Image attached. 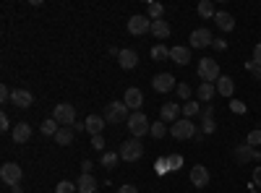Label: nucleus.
<instances>
[{
    "label": "nucleus",
    "instance_id": "1",
    "mask_svg": "<svg viewBox=\"0 0 261 193\" xmlns=\"http://www.w3.org/2000/svg\"><path fill=\"white\" fill-rule=\"evenodd\" d=\"M130 113H128V104L125 102H110L105 107V120L113 123V125H120V123H128Z\"/></svg>",
    "mask_w": 261,
    "mask_h": 193
},
{
    "label": "nucleus",
    "instance_id": "2",
    "mask_svg": "<svg viewBox=\"0 0 261 193\" xmlns=\"http://www.w3.org/2000/svg\"><path fill=\"white\" fill-rule=\"evenodd\" d=\"M118 154H120L123 162H136V159H141V157H144V144H141V139H128V141H123Z\"/></svg>",
    "mask_w": 261,
    "mask_h": 193
},
{
    "label": "nucleus",
    "instance_id": "3",
    "mask_svg": "<svg viewBox=\"0 0 261 193\" xmlns=\"http://www.w3.org/2000/svg\"><path fill=\"white\" fill-rule=\"evenodd\" d=\"M53 118H55L63 128H73V125H76V107L68 104V102H60V104H55Z\"/></svg>",
    "mask_w": 261,
    "mask_h": 193
},
{
    "label": "nucleus",
    "instance_id": "4",
    "mask_svg": "<svg viewBox=\"0 0 261 193\" xmlns=\"http://www.w3.org/2000/svg\"><path fill=\"white\" fill-rule=\"evenodd\" d=\"M222 73H220V63H217L214 58H201L199 60V78L201 81H206V84H217V78H220Z\"/></svg>",
    "mask_w": 261,
    "mask_h": 193
},
{
    "label": "nucleus",
    "instance_id": "5",
    "mask_svg": "<svg viewBox=\"0 0 261 193\" xmlns=\"http://www.w3.org/2000/svg\"><path fill=\"white\" fill-rule=\"evenodd\" d=\"M149 128H151V123H149V118H146L141 110H139V113H130V118H128V131L134 133V139L146 136Z\"/></svg>",
    "mask_w": 261,
    "mask_h": 193
},
{
    "label": "nucleus",
    "instance_id": "6",
    "mask_svg": "<svg viewBox=\"0 0 261 193\" xmlns=\"http://www.w3.org/2000/svg\"><path fill=\"white\" fill-rule=\"evenodd\" d=\"M170 133H172V139L186 141V139H193L196 136V125L188 118H180V120H175V123L170 125Z\"/></svg>",
    "mask_w": 261,
    "mask_h": 193
},
{
    "label": "nucleus",
    "instance_id": "7",
    "mask_svg": "<svg viewBox=\"0 0 261 193\" xmlns=\"http://www.w3.org/2000/svg\"><path fill=\"white\" fill-rule=\"evenodd\" d=\"M21 175L24 173H21V167L16 162H6L3 167H0V180H3L6 185H11V188L21 183Z\"/></svg>",
    "mask_w": 261,
    "mask_h": 193
},
{
    "label": "nucleus",
    "instance_id": "8",
    "mask_svg": "<svg viewBox=\"0 0 261 193\" xmlns=\"http://www.w3.org/2000/svg\"><path fill=\"white\" fill-rule=\"evenodd\" d=\"M128 32L134 37H144V34L151 32V21L146 16H130L128 18Z\"/></svg>",
    "mask_w": 261,
    "mask_h": 193
},
{
    "label": "nucleus",
    "instance_id": "9",
    "mask_svg": "<svg viewBox=\"0 0 261 193\" xmlns=\"http://www.w3.org/2000/svg\"><path fill=\"white\" fill-rule=\"evenodd\" d=\"M188 42H191V47H212V42H214V37H212V32L206 29V26H201V29H193L191 32V37H188Z\"/></svg>",
    "mask_w": 261,
    "mask_h": 193
},
{
    "label": "nucleus",
    "instance_id": "10",
    "mask_svg": "<svg viewBox=\"0 0 261 193\" xmlns=\"http://www.w3.org/2000/svg\"><path fill=\"white\" fill-rule=\"evenodd\" d=\"M151 87H154V92H160V94H167V92L175 89L178 84H175V76L172 73H157L154 78H151Z\"/></svg>",
    "mask_w": 261,
    "mask_h": 193
},
{
    "label": "nucleus",
    "instance_id": "11",
    "mask_svg": "<svg viewBox=\"0 0 261 193\" xmlns=\"http://www.w3.org/2000/svg\"><path fill=\"white\" fill-rule=\"evenodd\" d=\"M235 162H261V152L248 144H241V146H235Z\"/></svg>",
    "mask_w": 261,
    "mask_h": 193
},
{
    "label": "nucleus",
    "instance_id": "12",
    "mask_svg": "<svg viewBox=\"0 0 261 193\" xmlns=\"http://www.w3.org/2000/svg\"><path fill=\"white\" fill-rule=\"evenodd\" d=\"M209 180H212V175H209V170H206L204 164L191 167V185H193V188H206Z\"/></svg>",
    "mask_w": 261,
    "mask_h": 193
},
{
    "label": "nucleus",
    "instance_id": "13",
    "mask_svg": "<svg viewBox=\"0 0 261 193\" xmlns=\"http://www.w3.org/2000/svg\"><path fill=\"white\" fill-rule=\"evenodd\" d=\"M123 102L128 104V110L139 113V110H141V104H144V94H141V89H136V87L125 89V97H123Z\"/></svg>",
    "mask_w": 261,
    "mask_h": 193
},
{
    "label": "nucleus",
    "instance_id": "14",
    "mask_svg": "<svg viewBox=\"0 0 261 193\" xmlns=\"http://www.w3.org/2000/svg\"><path fill=\"white\" fill-rule=\"evenodd\" d=\"M11 136H13V144H27L29 139H32V125L29 123H16L13 125V131H11Z\"/></svg>",
    "mask_w": 261,
    "mask_h": 193
},
{
    "label": "nucleus",
    "instance_id": "15",
    "mask_svg": "<svg viewBox=\"0 0 261 193\" xmlns=\"http://www.w3.org/2000/svg\"><path fill=\"white\" fill-rule=\"evenodd\" d=\"M170 60L175 63V66H188L191 63V47H183V45L170 47Z\"/></svg>",
    "mask_w": 261,
    "mask_h": 193
},
{
    "label": "nucleus",
    "instance_id": "16",
    "mask_svg": "<svg viewBox=\"0 0 261 193\" xmlns=\"http://www.w3.org/2000/svg\"><path fill=\"white\" fill-rule=\"evenodd\" d=\"M160 120H162V123H175V120H180V104H175V102L162 104V110H160Z\"/></svg>",
    "mask_w": 261,
    "mask_h": 193
},
{
    "label": "nucleus",
    "instance_id": "17",
    "mask_svg": "<svg viewBox=\"0 0 261 193\" xmlns=\"http://www.w3.org/2000/svg\"><path fill=\"white\" fill-rule=\"evenodd\" d=\"M11 102H13L16 107H21V110H27V107H32L34 97H32V92H27V89H13V92H11Z\"/></svg>",
    "mask_w": 261,
    "mask_h": 193
},
{
    "label": "nucleus",
    "instance_id": "18",
    "mask_svg": "<svg viewBox=\"0 0 261 193\" xmlns=\"http://www.w3.org/2000/svg\"><path fill=\"white\" fill-rule=\"evenodd\" d=\"M105 123H107V120H105V115H97V113H94V115H89V118L84 120L86 131H89L92 136H102V128H105Z\"/></svg>",
    "mask_w": 261,
    "mask_h": 193
},
{
    "label": "nucleus",
    "instance_id": "19",
    "mask_svg": "<svg viewBox=\"0 0 261 193\" xmlns=\"http://www.w3.org/2000/svg\"><path fill=\"white\" fill-rule=\"evenodd\" d=\"M214 24H217V29H222V32H232V29H235V18H232L227 11H217Z\"/></svg>",
    "mask_w": 261,
    "mask_h": 193
},
{
    "label": "nucleus",
    "instance_id": "20",
    "mask_svg": "<svg viewBox=\"0 0 261 193\" xmlns=\"http://www.w3.org/2000/svg\"><path fill=\"white\" fill-rule=\"evenodd\" d=\"M118 63H120V68H123V71H130V68H136L139 55H136L134 50H120V55H118Z\"/></svg>",
    "mask_w": 261,
    "mask_h": 193
},
{
    "label": "nucleus",
    "instance_id": "21",
    "mask_svg": "<svg viewBox=\"0 0 261 193\" xmlns=\"http://www.w3.org/2000/svg\"><path fill=\"white\" fill-rule=\"evenodd\" d=\"M214 87H217V94H222V97H232V92H235V81H232L230 76H220Z\"/></svg>",
    "mask_w": 261,
    "mask_h": 193
},
{
    "label": "nucleus",
    "instance_id": "22",
    "mask_svg": "<svg viewBox=\"0 0 261 193\" xmlns=\"http://www.w3.org/2000/svg\"><path fill=\"white\" fill-rule=\"evenodd\" d=\"M76 188H79V193H94V190H97V180H94V175H92V173H84V175L79 178Z\"/></svg>",
    "mask_w": 261,
    "mask_h": 193
},
{
    "label": "nucleus",
    "instance_id": "23",
    "mask_svg": "<svg viewBox=\"0 0 261 193\" xmlns=\"http://www.w3.org/2000/svg\"><path fill=\"white\" fill-rule=\"evenodd\" d=\"M170 32H172V29H170L167 21H162V18H160V21H151V34H154L157 39H167Z\"/></svg>",
    "mask_w": 261,
    "mask_h": 193
},
{
    "label": "nucleus",
    "instance_id": "24",
    "mask_svg": "<svg viewBox=\"0 0 261 193\" xmlns=\"http://www.w3.org/2000/svg\"><path fill=\"white\" fill-rule=\"evenodd\" d=\"M196 94H199V99H201V102H209V99L217 94V87H214V84L201 81V84H199V92H196Z\"/></svg>",
    "mask_w": 261,
    "mask_h": 193
},
{
    "label": "nucleus",
    "instance_id": "25",
    "mask_svg": "<svg viewBox=\"0 0 261 193\" xmlns=\"http://www.w3.org/2000/svg\"><path fill=\"white\" fill-rule=\"evenodd\" d=\"M162 16H165V6L162 3H149L146 6V18L149 21H160Z\"/></svg>",
    "mask_w": 261,
    "mask_h": 193
},
{
    "label": "nucleus",
    "instance_id": "26",
    "mask_svg": "<svg viewBox=\"0 0 261 193\" xmlns=\"http://www.w3.org/2000/svg\"><path fill=\"white\" fill-rule=\"evenodd\" d=\"M180 110H183V118H193V115H199L201 113V107H199V102H193V99H188V102H183L180 104Z\"/></svg>",
    "mask_w": 261,
    "mask_h": 193
},
{
    "label": "nucleus",
    "instance_id": "27",
    "mask_svg": "<svg viewBox=\"0 0 261 193\" xmlns=\"http://www.w3.org/2000/svg\"><path fill=\"white\" fill-rule=\"evenodd\" d=\"M55 141H58L60 146H71V141H73V128H60V131L55 133Z\"/></svg>",
    "mask_w": 261,
    "mask_h": 193
},
{
    "label": "nucleus",
    "instance_id": "28",
    "mask_svg": "<svg viewBox=\"0 0 261 193\" xmlns=\"http://www.w3.org/2000/svg\"><path fill=\"white\" fill-rule=\"evenodd\" d=\"M196 11H199V16H201L204 21L217 16V11H214V6H212V0H201V3H199V8H196Z\"/></svg>",
    "mask_w": 261,
    "mask_h": 193
},
{
    "label": "nucleus",
    "instance_id": "29",
    "mask_svg": "<svg viewBox=\"0 0 261 193\" xmlns=\"http://www.w3.org/2000/svg\"><path fill=\"white\" fill-rule=\"evenodd\" d=\"M58 125H60V123H58L55 118H47V120H45V123H42L39 128H42V133H45V136H55V133L60 131V128H58Z\"/></svg>",
    "mask_w": 261,
    "mask_h": 193
},
{
    "label": "nucleus",
    "instance_id": "30",
    "mask_svg": "<svg viewBox=\"0 0 261 193\" xmlns=\"http://www.w3.org/2000/svg\"><path fill=\"white\" fill-rule=\"evenodd\" d=\"M165 133H167V125H165L162 120L151 123V128H149V136H154V139H165Z\"/></svg>",
    "mask_w": 261,
    "mask_h": 193
},
{
    "label": "nucleus",
    "instance_id": "31",
    "mask_svg": "<svg viewBox=\"0 0 261 193\" xmlns=\"http://www.w3.org/2000/svg\"><path fill=\"white\" fill-rule=\"evenodd\" d=\"M170 58V50L165 47V45H154V47H151V60H167Z\"/></svg>",
    "mask_w": 261,
    "mask_h": 193
},
{
    "label": "nucleus",
    "instance_id": "32",
    "mask_svg": "<svg viewBox=\"0 0 261 193\" xmlns=\"http://www.w3.org/2000/svg\"><path fill=\"white\" fill-rule=\"evenodd\" d=\"M118 159H120L118 152H105V154H102V167H115Z\"/></svg>",
    "mask_w": 261,
    "mask_h": 193
},
{
    "label": "nucleus",
    "instance_id": "33",
    "mask_svg": "<svg viewBox=\"0 0 261 193\" xmlns=\"http://www.w3.org/2000/svg\"><path fill=\"white\" fill-rule=\"evenodd\" d=\"M79 188H76V183H71V180H60L58 183V188H55V193H76Z\"/></svg>",
    "mask_w": 261,
    "mask_h": 193
},
{
    "label": "nucleus",
    "instance_id": "34",
    "mask_svg": "<svg viewBox=\"0 0 261 193\" xmlns=\"http://www.w3.org/2000/svg\"><path fill=\"white\" fill-rule=\"evenodd\" d=\"M246 144H248V146H261V128H258V131H251V133L246 136Z\"/></svg>",
    "mask_w": 261,
    "mask_h": 193
},
{
    "label": "nucleus",
    "instance_id": "35",
    "mask_svg": "<svg viewBox=\"0 0 261 193\" xmlns=\"http://www.w3.org/2000/svg\"><path fill=\"white\" fill-rule=\"evenodd\" d=\"M154 170L160 175H165V173H170V162H167V157H160L157 162H154Z\"/></svg>",
    "mask_w": 261,
    "mask_h": 193
},
{
    "label": "nucleus",
    "instance_id": "36",
    "mask_svg": "<svg viewBox=\"0 0 261 193\" xmlns=\"http://www.w3.org/2000/svg\"><path fill=\"white\" fill-rule=\"evenodd\" d=\"M167 162H170V170H180L183 167V154H170Z\"/></svg>",
    "mask_w": 261,
    "mask_h": 193
},
{
    "label": "nucleus",
    "instance_id": "37",
    "mask_svg": "<svg viewBox=\"0 0 261 193\" xmlns=\"http://www.w3.org/2000/svg\"><path fill=\"white\" fill-rule=\"evenodd\" d=\"M175 92H178V97L180 99H191V87H188V84H178V87H175Z\"/></svg>",
    "mask_w": 261,
    "mask_h": 193
},
{
    "label": "nucleus",
    "instance_id": "38",
    "mask_svg": "<svg viewBox=\"0 0 261 193\" xmlns=\"http://www.w3.org/2000/svg\"><path fill=\"white\" fill-rule=\"evenodd\" d=\"M251 183H253V188H258V190H261V167H253V175H251Z\"/></svg>",
    "mask_w": 261,
    "mask_h": 193
},
{
    "label": "nucleus",
    "instance_id": "39",
    "mask_svg": "<svg viewBox=\"0 0 261 193\" xmlns=\"http://www.w3.org/2000/svg\"><path fill=\"white\" fill-rule=\"evenodd\" d=\"M214 128H217V125H214V118H204V133H206V136L214 133Z\"/></svg>",
    "mask_w": 261,
    "mask_h": 193
},
{
    "label": "nucleus",
    "instance_id": "40",
    "mask_svg": "<svg viewBox=\"0 0 261 193\" xmlns=\"http://www.w3.org/2000/svg\"><path fill=\"white\" fill-rule=\"evenodd\" d=\"M212 47H214L217 52H225V50H227V42H225V39H214Z\"/></svg>",
    "mask_w": 261,
    "mask_h": 193
},
{
    "label": "nucleus",
    "instance_id": "41",
    "mask_svg": "<svg viewBox=\"0 0 261 193\" xmlns=\"http://www.w3.org/2000/svg\"><path fill=\"white\" fill-rule=\"evenodd\" d=\"M0 131H13V128H11V120H8V115H6V113L0 115Z\"/></svg>",
    "mask_w": 261,
    "mask_h": 193
},
{
    "label": "nucleus",
    "instance_id": "42",
    "mask_svg": "<svg viewBox=\"0 0 261 193\" xmlns=\"http://www.w3.org/2000/svg\"><path fill=\"white\" fill-rule=\"evenodd\" d=\"M92 146L97 149V152H102V149H105V139L102 136H92Z\"/></svg>",
    "mask_w": 261,
    "mask_h": 193
},
{
    "label": "nucleus",
    "instance_id": "43",
    "mask_svg": "<svg viewBox=\"0 0 261 193\" xmlns=\"http://www.w3.org/2000/svg\"><path fill=\"white\" fill-rule=\"evenodd\" d=\"M230 107H232V113H246V104H243V102H238V99H232Z\"/></svg>",
    "mask_w": 261,
    "mask_h": 193
},
{
    "label": "nucleus",
    "instance_id": "44",
    "mask_svg": "<svg viewBox=\"0 0 261 193\" xmlns=\"http://www.w3.org/2000/svg\"><path fill=\"white\" fill-rule=\"evenodd\" d=\"M253 63H256V66H261V42L253 47Z\"/></svg>",
    "mask_w": 261,
    "mask_h": 193
},
{
    "label": "nucleus",
    "instance_id": "45",
    "mask_svg": "<svg viewBox=\"0 0 261 193\" xmlns=\"http://www.w3.org/2000/svg\"><path fill=\"white\" fill-rule=\"evenodd\" d=\"M118 193H139V188H136V185H120Z\"/></svg>",
    "mask_w": 261,
    "mask_h": 193
},
{
    "label": "nucleus",
    "instance_id": "46",
    "mask_svg": "<svg viewBox=\"0 0 261 193\" xmlns=\"http://www.w3.org/2000/svg\"><path fill=\"white\" fill-rule=\"evenodd\" d=\"M11 99V92H8V87H0V102H8Z\"/></svg>",
    "mask_w": 261,
    "mask_h": 193
},
{
    "label": "nucleus",
    "instance_id": "47",
    "mask_svg": "<svg viewBox=\"0 0 261 193\" xmlns=\"http://www.w3.org/2000/svg\"><path fill=\"white\" fill-rule=\"evenodd\" d=\"M92 167H94V164H92L89 159H84V162H81V170H84V173H92Z\"/></svg>",
    "mask_w": 261,
    "mask_h": 193
},
{
    "label": "nucleus",
    "instance_id": "48",
    "mask_svg": "<svg viewBox=\"0 0 261 193\" xmlns=\"http://www.w3.org/2000/svg\"><path fill=\"white\" fill-rule=\"evenodd\" d=\"M251 73H253L256 78H261V66H256V63H253V66H251Z\"/></svg>",
    "mask_w": 261,
    "mask_h": 193
}]
</instances>
